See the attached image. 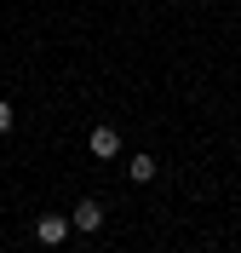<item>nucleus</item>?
Wrapping results in <instances>:
<instances>
[{
  "label": "nucleus",
  "mask_w": 241,
  "mask_h": 253,
  "mask_svg": "<svg viewBox=\"0 0 241 253\" xmlns=\"http://www.w3.org/2000/svg\"><path fill=\"white\" fill-rule=\"evenodd\" d=\"M34 242H40V248H64L69 242V219L64 213H40V219H34Z\"/></svg>",
  "instance_id": "f257e3e1"
},
{
  "label": "nucleus",
  "mask_w": 241,
  "mask_h": 253,
  "mask_svg": "<svg viewBox=\"0 0 241 253\" xmlns=\"http://www.w3.org/2000/svg\"><path fill=\"white\" fill-rule=\"evenodd\" d=\"M69 230H80V236H98V230H103V202H75V213H69Z\"/></svg>",
  "instance_id": "f03ea898"
},
{
  "label": "nucleus",
  "mask_w": 241,
  "mask_h": 253,
  "mask_svg": "<svg viewBox=\"0 0 241 253\" xmlns=\"http://www.w3.org/2000/svg\"><path fill=\"white\" fill-rule=\"evenodd\" d=\"M86 150H92L98 161H115V156H121V132H115V126H92V138H86Z\"/></svg>",
  "instance_id": "7ed1b4c3"
},
{
  "label": "nucleus",
  "mask_w": 241,
  "mask_h": 253,
  "mask_svg": "<svg viewBox=\"0 0 241 253\" xmlns=\"http://www.w3.org/2000/svg\"><path fill=\"white\" fill-rule=\"evenodd\" d=\"M127 173H132V184H149V178H155V156H132Z\"/></svg>",
  "instance_id": "20e7f679"
},
{
  "label": "nucleus",
  "mask_w": 241,
  "mask_h": 253,
  "mask_svg": "<svg viewBox=\"0 0 241 253\" xmlns=\"http://www.w3.org/2000/svg\"><path fill=\"white\" fill-rule=\"evenodd\" d=\"M12 121H17V115H12V104H6V98H0V138H6V132H12Z\"/></svg>",
  "instance_id": "39448f33"
}]
</instances>
